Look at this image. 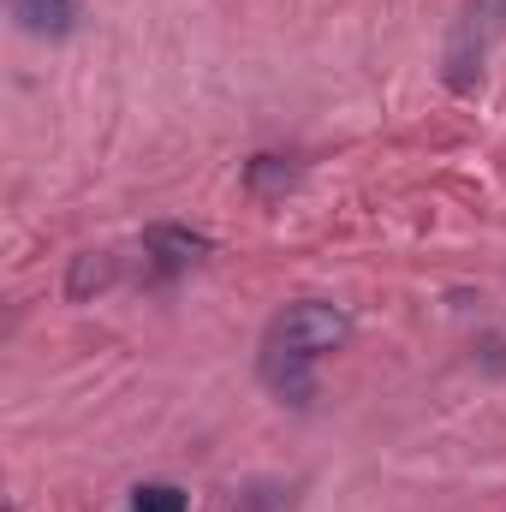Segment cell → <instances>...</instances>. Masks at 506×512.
<instances>
[{
  "label": "cell",
  "instance_id": "6da1fadb",
  "mask_svg": "<svg viewBox=\"0 0 506 512\" xmlns=\"http://www.w3.org/2000/svg\"><path fill=\"white\" fill-rule=\"evenodd\" d=\"M346 340H352L346 310L316 304V298L286 304L268 322V334H262V382L274 387L280 399H292V405H310V393H316V358L340 352Z\"/></svg>",
  "mask_w": 506,
  "mask_h": 512
},
{
  "label": "cell",
  "instance_id": "7a4b0ae2",
  "mask_svg": "<svg viewBox=\"0 0 506 512\" xmlns=\"http://www.w3.org/2000/svg\"><path fill=\"white\" fill-rule=\"evenodd\" d=\"M501 36H506V0H465V12L453 18V36H447V84L471 90Z\"/></svg>",
  "mask_w": 506,
  "mask_h": 512
},
{
  "label": "cell",
  "instance_id": "3957f363",
  "mask_svg": "<svg viewBox=\"0 0 506 512\" xmlns=\"http://www.w3.org/2000/svg\"><path fill=\"white\" fill-rule=\"evenodd\" d=\"M143 256H149V268L179 274V268H191V262L209 256V239L191 233V227H149V233H143Z\"/></svg>",
  "mask_w": 506,
  "mask_h": 512
},
{
  "label": "cell",
  "instance_id": "277c9868",
  "mask_svg": "<svg viewBox=\"0 0 506 512\" xmlns=\"http://www.w3.org/2000/svg\"><path fill=\"white\" fill-rule=\"evenodd\" d=\"M12 18L30 30V36H66L78 6L72 0H12Z\"/></svg>",
  "mask_w": 506,
  "mask_h": 512
},
{
  "label": "cell",
  "instance_id": "5b68a950",
  "mask_svg": "<svg viewBox=\"0 0 506 512\" xmlns=\"http://www.w3.org/2000/svg\"><path fill=\"white\" fill-rule=\"evenodd\" d=\"M131 512H185V495H179L173 483H143V489L131 495Z\"/></svg>",
  "mask_w": 506,
  "mask_h": 512
},
{
  "label": "cell",
  "instance_id": "8992f818",
  "mask_svg": "<svg viewBox=\"0 0 506 512\" xmlns=\"http://www.w3.org/2000/svg\"><path fill=\"white\" fill-rule=\"evenodd\" d=\"M108 280H114V262H108V256H78V268H72V298H84V292H90V286H108Z\"/></svg>",
  "mask_w": 506,
  "mask_h": 512
},
{
  "label": "cell",
  "instance_id": "52a82bcc",
  "mask_svg": "<svg viewBox=\"0 0 506 512\" xmlns=\"http://www.w3.org/2000/svg\"><path fill=\"white\" fill-rule=\"evenodd\" d=\"M274 185H292V167L280 155H256L251 161V191H274Z\"/></svg>",
  "mask_w": 506,
  "mask_h": 512
}]
</instances>
